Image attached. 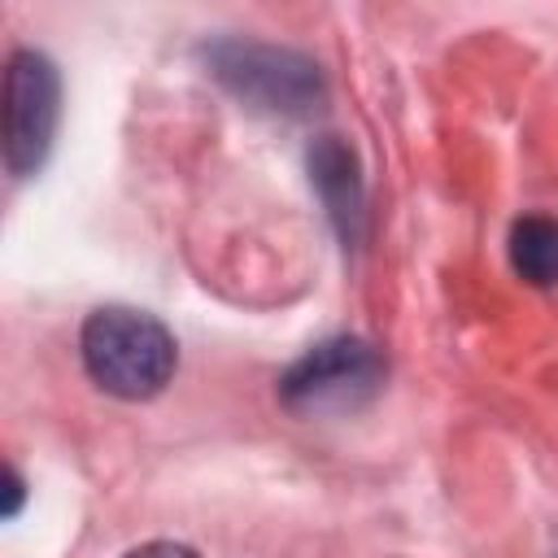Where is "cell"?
Listing matches in <instances>:
<instances>
[{"label":"cell","mask_w":558,"mask_h":558,"mask_svg":"<svg viewBox=\"0 0 558 558\" xmlns=\"http://www.w3.org/2000/svg\"><path fill=\"white\" fill-rule=\"evenodd\" d=\"M209 74L248 109L301 118L323 100V74L305 52L253 44V39H214L201 48Z\"/></svg>","instance_id":"7a4b0ae2"},{"label":"cell","mask_w":558,"mask_h":558,"mask_svg":"<svg viewBox=\"0 0 558 558\" xmlns=\"http://www.w3.org/2000/svg\"><path fill=\"white\" fill-rule=\"evenodd\" d=\"M310 183L318 187L340 240H357L362 231V170L357 153L340 135H318L310 148Z\"/></svg>","instance_id":"5b68a950"},{"label":"cell","mask_w":558,"mask_h":558,"mask_svg":"<svg viewBox=\"0 0 558 558\" xmlns=\"http://www.w3.org/2000/svg\"><path fill=\"white\" fill-rule=\"evenodd\" d=\"M510 266L536 288L558 283V218L527 214L510 227Z\"/></svg>","instance_id":"8992f818"},{"label":"cell","mask_w":558,"mask_h":558,"mask_svg":"<svg viewBox=\"0 0 558 558\" xmlns=\"http://www.w3.org/2000/svg\"><path fill=\"white\" fill-rule=\"evenodd\" d=\"M61 118V74L35 52L17 48L4 70V166L13 179H26L44 166Z\"/></svg>","instance_id":"277c9868"},{"label":"cell","mask_w":558,"mask_h":558,"mask_svg":"<svg viewBox=\"0 0 558 558\" xmlns=\"http://www.w3.org/2000/svg\"><path fill=\"white\" fill-rule=\"evenodd\" d=\"M122 558H196V549H187L179 541H148V545H135Z\"/></svg>","instance_id":"52a82bcc"},{"label":"cell","mask_w":558,"mask_h":558,"mask_svg":"<svg viewBox=\"0 0 558 558\" xmlns=\"http://www.w3.org/2000/svg\"><path fill=\"white\" fill-rule=\"evenodd\" d=\"M83 366L92 384L122 401H148L157 397L179 366L174 336L144 310L131 305H100L87 314L78 336Z\"/></svg>","instance_id":"6da1fadb"},{"label":"cell","mask_w":558,"mask_h":558,"mask_svg":"<svg viewBox=\"0 0 558 558\" xmlns=\"http://www.w3.org/2000/svg\"><path fill=\"white\" fill-rule=\"evenodd\" d=\"M388 366L375 344L357 336H336L314 344L305 357L288 366L279 379V397L296 414H336V410H357L371 401L384 384Z\"/></svg>","instance_id":"3957f363"},{"label":"cell","mask_w":558,"mask_h":558,"mask_svg":"<svg viewBox=\"0 0 558 558\" xmlns=\"http://www.w3.org/2000/svg\"><path fill=\"white\" fill-rule=\"evenodd\" d=\"M22 497H26V484H22L17 466H4V519H13L22 510Z\"/></svg>","instance_id":"ba28073f"}]
</instances>
